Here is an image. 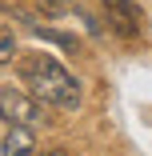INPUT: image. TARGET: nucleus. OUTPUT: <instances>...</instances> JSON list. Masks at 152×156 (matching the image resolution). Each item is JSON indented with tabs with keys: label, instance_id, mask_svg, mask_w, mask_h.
I'll list each match as a JSON object with an SVG mask.
<instances>
[{
	"label": "nucleus",
	"instance_id": "2",
	"mask_svg": "<svg viewBox=\"0 0 152 156\" xmlns=\"http://www.w3.org/2000/svg\"><path fill=\"white\" fill-rule=\"evenodd\" d=\"M48 108L32 96L28 88H16V84H0V120L4 124H24V128H36L44 124Z\"/></svg>",
	"mask_w": 152,
	"mask_h": 156
},
{
	"label": "nucleus",
	"instance_id": "8",
	"mask_svg": "<svg viewBox=\"0 0 152 156\" xmlns=\"http://www.w3.org/2000/svg\"><path fill=\"white\" fill-rule=\"evenodd\" d=\"M48 156H72V152H64V148H52V152H48Z\"/></svg>",
	"mask_w": 152,
	"mask_h": 156
},
{
	"label": "nucleus",
	"instance_id": "1",
	"mask_svg": "<svg viewBox=\"0 0 152 156\" xmlns=\"http://www.w3.org/2000/svg\"><path fill=\"white\" fill-rule=\"evenodd\" d=\"M16 72L28 84V92L44 104V108H60V112H76L84 104V88L80 80L48 52H24L16 60Z\"/></svg>",
	"mask_w": 152,
	"mask_h": 156
},
{
	"label": "nucleus",
	"instance_id": "5",
	"mask_svg": "<svg viewBox=\"0 0 152 156\" xmlns=\"http://www.w3.org/2000/svg\"><path fill=\"white\" fill-rule=\"evenodd\" d=\"M28 20V28H32V32L40 36V40H52V44H60V48H64V52H76L80 44H76V36H68V32H60V28H44L36 16H24Z\"/></svg>",
	"mask_w": 152,
	"mask_h": 156
},
{
	"label": "nucleus",
	"instance_id": "4",
	"mask_svg": "<svg viewBox=\"0 0 152 156\" xmlns=\"http://www.w3.org/2000/svg\"><path fill=\"white\" fill-rule=\"evenodd\" d=\"M0 152H4V156H36V132L24 128V124H8Z\"/></svg>",
	"mask_w": 152,
	"mask_h": 156
},
{
	"label": "nucleus",
	"instance_id": "7",
	"mask_svg": "<svg viewBox=\"0 0 152 156\" xmlns=\"http://www.w3.org/2000/svg\"><path fill=\"white\" fill-rule=\"evenodd\" d=\"M40 4H48V8H64V4H72V0H40Z\"/></svg>",
	"mask_w": 152,
	"mask_h": 156
},
{
	"label": "nucleus",
	"instance_id": "6",
	"mask_svg": "<svg viewBox=\"0 0 152 156\" xmlns=\"http://www.w3.org/2000/svg\"><path fill=\"white\" fill-rule=\"evenodd\" d=\"M16 52H20L16 28H8L4 20H0V68H4V64H16Z\"/></svg>",
	"mask_w": 152,
	"mask_h": 156
},
{
	"label": "nucleus",
	"instance_id": "3",
	"mask_svg": "<svg viewBox=\"0 0 152 156\" xmlns=\"http://www.w3.org/2000/svg\"><path fill=\"white\" fill-rule=\"evenodd\" d=\"M104 8H108V20H112V28H116L120 36H128V40H136V36H140L144 12H140L136 0H104Z\"/></svg>",
	"mask_w": 152,
	"mask_h": 156
}]
</instances>
